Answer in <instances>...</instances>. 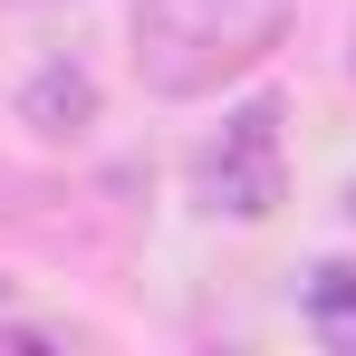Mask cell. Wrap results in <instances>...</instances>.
<instances>
[{
	"mask_svg": "<svg viewBox=\"0 0 356 356\" xmlns=\"http://www.w3.org/2000/svg\"><path fill=\"white\" fill-rule=\"evenodd\" d=\"M289 39V0H135L125 58L145 97H212Z\"/></svg>",
	"mask_w": 356,
	"mask_h": 356,
	"instance_id": "1",
	"label": "cell"
},
{
	"mask_svg": "<svg viewBox=\"0 0 356 356\" xmlns=\"http://www.w3.org/2000/svg\"><path fill=\"white\" fill-rule=\"evenodd\" d=\"M347 67H356V39H347Z\"/></svg>",
	"mask_w": 356,
	"mask_h": 356,
	"instance_id": "6",
	"label": "cell"
},
{
	"mask_svg": "<svg viewBox=\"0 0 356 356\" xmlns=\"http://www.w3.org/2000/svg\"><path fill=\"white\" fill-rule=\"evenodd\" d=\"M193 193L222 222H270L280 212V106L270 97H250V106L222 116V135L193 154Z\"/></svg>",
	"mask_w": 356,
	"mask_h": 356,
	"instance_id": "2",
	"label": "cell"
},
{
	"mask_svg": "<svg viewBox=\"0 0 356 356\" xmlns=\"http://www.w3.org/2000/svg\"><path fill=\"white\" fill-rule=\"evenodd\" d=\"M10 10H58V0H10Z\"/></svg>",
	"mask_w": 356,
	"mask_h": 356,
	"instance_id": "5",
	"label": "cell"
},
{
	"mask_svg": "<svg viewBox=\"0 0 356 356\" xmlns=\"http://www.w3.org/2000/svg\"><path fill=\"white\" fill-rule=\"evenodd\" d=\"M347 212H356V193H347Z\"/></svg>",
	"mask_w": 356,
	"mask_h": 356,
	"instance_id": "7",
	"label": "cell"
},
{
	"mask_svg": "<svg viewBox=\"0 0 356 356\" xmlns=\"http://www.w3.org/2000/svg\"><path fill=\"white\" fill-rule=\"evenodd\" d=\"M19 116L39 125V135H77V125L97 116V77H87L77 58H49L29 87H19Z\"/></svg>",
	"mask_w": 356,
	"mask_h": 356,
	"instance_id": "3",
	"label": "cell"
},
{
	"mask_svg": "<svg viewBox=\"0 0 356 356\" xmlns=\"http://www.w3.org/2000/svg\"><path fill=\"white\" fill-rule=\"evenodd\" d=\"M308 327L327 347H356V260H318L308 270Z\"/></svg>",
	"mask_w": 356,
	"mask_h": 356,
	"instance_id": "4",
	"label": "cell"
}]
</instances>
